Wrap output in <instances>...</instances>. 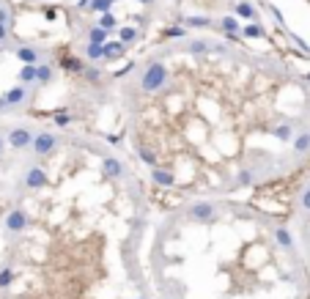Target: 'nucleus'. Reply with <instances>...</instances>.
Instances as JSON below:
<instances>
[{"mask_svg":"<svg viewBox=\"0 0 310 299\" xmlns=\"http://www.w3.org/2000/svg\"><path fill=\"white\" fill-rule=\"evenodd\" d=\"M140 85H143L145 93H154V91H160V88H165L168 85V69H165V63L151 61L148 66H145L143 77H140Z\"/></svg>","mask_w":310,"mask_h":299,"instance_id":"obj_1","label":"nucleus"},{"mask_svg":"<svg viewBox=\"0 0 310 299\" xmlns=\"http://www.w3.org/2000/svg\"><path fill=\"white\" fill-rule=\"evenodd\" d=\"M33 137H36V134H33L28 126H14V129H9V134H6V143H9L11 148L22 151V148H28V145H33Z\"/></svg>","mask_w":310,"mask_h":299,"instance_id":"obj_2","label":"nucleus"},{"mask_svg":"<svg viewBox=\"0 0 310 299\" xmlns=\"http://www.w3.org/2000/svg\"><path fill=\"white\" fill-rule=\"evenodd\" d=\"M55 145H58V137L52 132H47V129H42V132L36 134V137H33V154L36 157H44V154H52V151H55Z\"/></svg>","mask_w":310,"mask_h":299,"instance_id":"obj_3","label":"nucleus"},{"mask_svg":"<svg viewBox=\"0 0 310 299\" xmlns=\"http://www.w3.org/2000/svg\"><path fill=\"white\" fill-rule=\"evenodd\" d=\"M190 217L192 220H201V222H212L214 217H217V206L209 201H198L190 206Z\"/></svg>","mask_w":310,"mask_h":299,"instance_id":"obj_4","label":"nucleus"},{"mask_svg":"<svg viewBox=\"0 0 310 299\" xmlns=\"http://www.w3.org/2000/svg\"><path fill=\"white\" fill-rule=\"evenodd\" d=\"M25 228H28V214L22 212V209L9 212V217H6V231L9 233H22Z\"/></svg>","mask_w":310,"mask_h":299,"instance_id":"obj_5","label":"nucleus"},{"mask_svg":"<svg viewBox=\"0 0 310 299\" xmlns=\"http://www.w3.org/2000/svg\"><path fill=\"white\" fill-rule=\"evenodd\" d=\"M44 184H47L44 168H31V171L25 173V187H28V190H42Z\"/></svg>","mask_w":310,"mask_h":299,"instance_id":"obj_6","label":"nucleus"},{"mask_svg":"<svg viewBox=\"0 0 310 299\" xmlns=\"http://www.w3.org/2000/svg\"><path fill=\"white\" fill-rule=\"evenodd\" d=\"M3 96H6L9 107H20L22 102H28V85H14L11 91H6Z\"/></svg>","mask_w":310,"mask_h":299,"instance_id":"obj_7","label":"nucleus"},{"mask_svg":"<svg viewBox=\"0 0 310 299\" xmlns=\"http://www.w3.org/2000/svg\"><path fill=\"white\" fill-rule=\"evenodd\" d=\"M220 31L225 33L228 39H236L239 33H242V25H239L236 17H222V20H220Z\"/></svg>","mask_w":310,"mask_h":299,"instance_id":"obj_8","label":"nucleus"},{"mask_svg":"<svg viewBox=\"0 0 310 299\" xmlns=\"http://www.w3.org/2000/svg\"><path fill=\"white\" fill-rule=\"evenodd\" d=\"M126 52V44L121 42H104V61H118L121 55Z\"/></svg>","mask_w":310,"mask_h":299,"instance_id":"obj_9","label":"nucleus"},{"mask_svg":"<svg viewBox=\"0 0 310 299\" xmlns=\"http://www.w3.org/2000/svg\"><path fill=\"white\" fill-rule=\"evenodd\" d=\"M151 181L160 184V187H173L176 184V176L171 171H162V168H151Z\"/></svg>","mask_w":310,"mask_h":299,"instance_id":"obj_10","label":"nucleus"},{"mask_svg":"<svg viewBox=\"0 0 310 299\" xmlns=\"http://www.w3.org/2000/svg\"><path fill=\"white\" fill-rule=\"evenodd\" d=\"M61 69H63V72H72V74H83L85 63L80 61V58H74V55H63L61 58Z\"/></svg>","mask_w":310,"mask_h":299,"instance_id":"obj_11","label":"nucleus"},{"mask_svg":"<svg viewBox=\"0 0 310 299\" xmlns=\"http://www.w3.org/2000/svg\"><path fill=\"white\" fill-rule=\"evenodd\" d=\"M102 171L107 173L110 179H121V176H124V165H121L115 157H107V160L102 162Z\"/></svg>","mask_w":310,"mask_h":299,"instance_id":"obj_12","label":"nucleus"},{"mask_svg":"<svg viewBox=\"0 0 310 299\" xmlns=\"http://www.w3.org/2000/svg\"><path fill=\"white\" fill-rule=\"evenodd\" d=\"M36 66L39 63H22V69H20V83L22 85H36Z\"/></svg>","mask_w":310,"mask_h":299,"instance_id":"obj_13","label":"nucleus"},{"mask_svg":"<svg viewBox=\"0 0 310 299\" xmlns=\"http://www.w3.org/2000/svg\"><path fill=\"white\" fill-rule=\"evenodd\" d=\"M17 58H20L22 63H42L39 61V50H33V47H17Z\"/></svg>","mask_w":310,"mask_h":299,"instance_id":"obj_14","label":"nucleus"},{"mask_svg":"<svg viewBox=\"0 0 310 299\" xmlns=\"http://www.w3.org/2000/svg\"><path fill=\"white\" fill-rule=\"evenodd\" d=\"M99 28H104V31H110L113 33L115 28H118V17L113 14V11H104V14H99V22H96Z\"/></svg>","mask_w":310,"mask_h":299,"instance_id":"obj_15","label":"nucleus"},{"mask_svg":"<svg viewBox=\"0 0 310 299\" xmlns=\"http://www.w3.org/2000/svg\"><path fill=\"white\" fill-rule=\"evenodd\" d=\"M52 80V66L50 63H39L36 66V85H47Z\"/></svg>","mask_w":310,"mask_h":299,"instance_id":"obj_16","label":"nucleus"},{"mask_svg":"<svg viewBox=\"0 0 310 299\" xmlns=\"http://www.w3.org/2000/svg\"><path fill=\"white\" fill-rule=\"evenodd\" d=\"M274 239H277V244H280V247H285V250L294 247V239H291V233L285 231V228H274Z\"/></svg>","mask_w":310,"mask_h":299,"instance_id":"obj_17","label":"nucleus"},{"mask_svg":"<svg viewBox=\"0 0 310 299\" xmlns=\"http://www.w3.org/2000/svg\"><path fill=\"white\" fill-rule=\"evenodd\" d=\"M107 36H110V31H104V28H91V33H88V44H104L107 42Z\"/></svg>","mask_w":310,"mask_h":299,"instance_id":"obj_18","label":"nucleus"},{"mask_svg":"<svg viewBox=\"0 0 310 299\" xmlns=\"http://www.w3.org/2000/svg\"><path fill=\"white\" fill-rule=\"evenodd\" d=\"M236 17H242V20H255V9H253V3H247V0L236 3Z\"/></svg>","mask_w":310,"mask_h":299,"instance_id":"obj_19","label":"nucleus"},{"mask_svg":"<svg viewBox=\"0 0 310 299\" xmlns=\"http://www.w3.org/2000/svg\"><path fill=\"white\" fill-rule=\"evenodd\" d=\"M294 151H296V154H305V151H310V132H302L299 137L294 140Z\"/></svg>","mask_w":310,"mask_h":299,"instance_id":"obj_20","label":"nucleus"},{"mask_svg":"<svg viewBox=\"0 0 310 299\" xmlns=\"http://www.w3.org/2000/svg\"><path fill=\"white\" fill-rule=\"evenodd\" d=\"M85 55H88V61H102L104 58V44H88L85 47Z\"/></svg>","mask_w":310,"mask_h":299,"instance_id":"obj_21","label":"nucleus"},{"mask_svg":"<svg viewBox=\"0 0 310 299\" xmlns=\"http://www.w3.org/2000/svg\"><path fill=\"white\" fill-rule=\"evenodd\" d=\"M187 28H209L212 25V20L209 17H187V20H181Z\"/></svg>","mask_w":310,"mask_h":299,"instance_id":"obj_22","label":"nucleus"},{"mask_svg":"<svg viewBox=\"0 0 310 299\" xmlns=\"http://www.w3.org/2000/svg\"><path fill=\"white\" fill-rule=\"evenodd\" d=\"M118 39H121L126 47H129V44L137 42V31H134V28H121V31H118Z\"/></svg>","mask_w":310,"mask_h":299,"instance_id":"obj_23","label":"nucleus"},{"mask_svg":"<svg viewBox=\"0 0 310 299\" xmlns=\"http://www.w3.org/2000/svg\"><path fill=\"white\" fill-rule=\"evenodd\" d=\"M274 137H280V140L288 143V140H294V129H291L288 124H280L277 129H274Z\"/></svg>","mask_w":310,"mask_h":299,"instance_id":"obj_24","label":"nucleus"},{"mask_svg":"<svg viewBox=\"0 0 310 299\" xmlns=\"http://www.w3.org/2000/svg\"><path fill=\"white\" fill-rule=\"evenodd\" d=\"M242 36H247V39H264V28H258V25H244V28H242Z\"/></svg>","mask_w":310,"mask_h":299,"instance_id":"obj_25","label":"nucleus"},{"mask_svg":"<svg viewBox=\"0 0 310 299\" xmlns=\"http://www.w3.org/2000/svg\"><path fill=\"white\" fill-rule=\"evenodd\" d=\"M11 283H14V272H11V266H3L0 269V288H9Z\"/></svg>","mask_w":310,"mask_h":299,"instance_id":"obj_26","label":"nucleus"},{"mask_svg":"<svg viewBox=\"0 0 310 299\" xmlns=\"http://www.w3.org/2000/svg\"><path fill=\"white\" fill-rule=\"evenodd\" d=\"M209 50H212V44H209L206 39H198V42L190 44V52H195V55H203V52H209Z\"/></svg>","mask_w":310,"mask_h":299,"instance_id":"obj_27","label":"nucleus"},{"mask_svg":"<svg viewBox=\"0 0 310 299\" xmlns=\"http://www.w3.org/2000/svg\"><path fill=\"white\" fill-rule=\"evenodd\" d=\"M113 3H118V0H93L88 11H99V14H104V11H110V6H113Z\"/></svg>","mask_w":310,"mask_h":299,"instance_id":"obj_28","label":"nucleus"},{"mask_svg":"<svg viewBox=\"0 0 310 299\" xmlns=\"http://www.w3.org/2000/svg\"><path fill=\"white\" fill-rule=\"evenodd\" d=\"M137 157L145 162V165H151V168L157 165V154H154V151H151V148H137Z\"/></svg>","mask_w":310,"mask_h":299,"instance_id":"obj_29","label":"nucleus"},{"mask_svg":"<svg viewBox=\"0 0 310 299\" xmlns=\"http://www.w3.org/2000/svg\"><path fill=\"white\" fill-rule=\"evenodd\" d=\"M69 124H72V115L69 113H63V110L55 113V126H69Z\"/></svg>","mask_w":310,"mask_h":299,"instance_id":"obj_30","label":"nucleus"},{"mask_svg":"<svg viewBox=\"0 0 310 299\" xmlns=\"http://www.w3.org/2000/svg\"><path fill=\"white\" fill-rule=\"evenodd\" d=\"M236 184H242V187L253 184V173H250V171H242V173L236 176Z\"/></svg>","mask_w":310,"mask_h":299,"instance_id":"obj_31","label":"nucleus"},{"mask_svg":"<svg viewBox=\"0 0 310 299\" xmlns=\"http://www.w3.org/2000/svg\"><path fill=\"white\" fill-rule=\"evenodd\" d=\"M184 28H176V25H173V28H168V31H165V36L168 39H181V36H184Z\"/></svg>","mask_w":310,"mask_h":299,"instance_id":"obj_32","label":"nucleus"},{"mask_svg":"<svg viewBox=\"0 0 310 299\" xmlns=\"http://www.w3.org/2000/svg\"><path fill=\"white\" fill-rule=\"evenodd\" d=\"M85 77L91 80V83H99V77H102V74H99V69H93V66H85Z\"/></svg>","mask_w":310,"mask_h":299,"instance_id":"obj_33","label":"nucleus"},{"mask_svg":"<svg viewBox=\"0 0 310 299\" xmlns=\"http://www.w3.org/2000/svg\"><path fill=\"white\" fill-rule=\"evenodd\" d=\"M0 25H9L11 28V11L6 6H0Z\"/></svg>","mask_w":310,"mask_h":299,"instance_id":"obj_34","label":"nucleus"},{"mask_svg":"<svg viewBox=\"0 0 310 299\" xmlns=\"http://www.w3.org/2000/svg\"><path fill=\"white\" fill-rule=\"evenodd\" d=\"M302 209H305V212H310V190L302 192Z\"/></svg>","mask_w":310,"mask_h":299,"instance_id":"obj_35","label":"nucleus"},{"mask_svg":"<svg viewBox=\"0 0 310 299\" xmlns=\"http://www.w3.org/2000/svg\"><path fill=\"white\" fill-rule=\"evenodd\" d=\"M44 17H47V20H55V17H58V9H52V6H47V9H44Z\"/></svg>","mask_w":310,"mask_h":299,"instance_id":"obj_36","label":"nucleus"},{"mask_svg":"<svg viewBox=\"0 0 310 299\" xmlns=\"http://www.w3.org/2000/svg\"><path fill=\"white\" fill-rule=\"evenodd\" d=\"M9 42V25H0V44Z\"/></svg>","mask_w":310,"mask_h":299,"instance_id":"obj_37","label":"nucleus"},{"mask_svg":"<svg viewBox=\"0 0 310 299\" xmlns=\"http://www.w3.org/2000/svg\"><path fill=\"white\" fill-rule=\"evenodd\" d=\"M3 148H6V137L0 134V154H3Z\"/></svg>","mask_w":310,"mask_h":299,"instance_id":"obj_38","label":"nucleus"},{"mask_svg":"<svg viewBox=\"0 0 310 299\" xmlns=\"http://www.w3.org/2000/svg\"><path fill=\"white\" fill-rule=\"evenodd\" d=\"M137 3H151V0H137Z\"/></svg>","mask_w":310,"mask_h":299,"instance_id":"obj_39","label":"nucleus"},{"mask_svg":"<svg viewBox=\"0 0 310 299\" xmlns=\"http://www.w3.org/2000/svg\"><path fill=\"white\" fill-rule=\"evenodd\" d=\"M307 80H310V74H307Z\"/></svg>","mask_w":310,"mask_h":299,"instance_id":"obj_40","label":"nucleus"}]
</instances>
